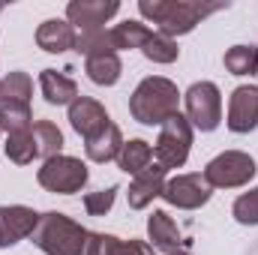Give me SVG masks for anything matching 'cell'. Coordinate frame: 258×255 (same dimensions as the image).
<instances>
[{"label": "cell", "instance_id": "obj_4", "mask_svg": "<svg viewBox=\"0 0 258 255\" xmlns=\"http://www.w3.org/2000/svg\"><path fill=\"white\" fill-rule=\"evenodd\" d=\"M255 174H258L255 159L243 150H225V153L213 156L201 171V177L210 183V189H240Z\"/></svg>", "mask_w": 258, "mask_h": 255}, {"label": "cell", "instance_id": "obj_22", "mask_svg": "<svg viewBox=\"0 0 258 255\" xmlns=\"http://www.w3.org/2000/svg\"><path fill=\"white\" fill-rule=\"evenodd\" d=\"M33 144H36V159H54L63 153V132L51 120H36L33 123Z\"/></svg>", "mask_w": 258, "mask_h": 255}, {"label": "cell", "instance_id": "obj_24", "mask_svg": "<svg viewBox=\"0 0 258 255\" xmlns=\"http://www.w3.org/2000/svg\"><path fill=\"white\" fill-rule=\"evenodd\" d=\"M222 63L237 78H246V75L252 78V75H258V45H231L225 51Z\"/></svg>", "mask_w": 258, "mask_h": 255}, {"label": "cell", "instance_id": "obj_18", "mask_svg": "<svg viewBox=\"0 0 258 255\" xmlns=\"http://www.w3.org/2000/svg\"><path fill=\"white\" fill-rule=\"evenodd\" d=\"M120 147H123V132H120L117 123H108L102 132H96L93 138L84 141V153L96 165H105V162L117 159L120 156Z\"/></svg>", "mask_w": 258, "mask_h": 255}, {"label": "cell", "instance_id": "obj_16", "mask_svg": "<svg viewBox=\"0 0 258 255\" xmlns=\"http://www.w3.org/2000/svg\"><path fill=\"white\" fill-rule=\"evenodd\" d=\"M147 243H150L153 249H162L165 255H171V252L180 249L183 237H180L177 222L168 216V210H153V213L147 216Z\"/></svg>", "mask_w": 258, "mask_h": 255}, {"label": "cell", "instance_id": "obj_11", "mask_svg": "<svg viewBox=\"0 0 258 255\" xmlns=\"http://www.w3.org/2000/svg\"><path fill=\"white\" fill-rule=\"evenodd\" d=\"M39 213L27 204H0V249H9L33 234Z\"/></svg>", "mask_w": 258, "mask_h": 255}, {"label": "cell", "instance_id": "obj_20", "mask_svg": "<svg viewBox=\"0 0 258 255\" xmlns=\"http://www.w3.org/2000/svg\"><path fill=\"white\" fill-rule=\"evenodd\" d=\"M150 33H153V30H150L144 21H138V18H126V21H120V24H114V27L108 30V36H111V48H114V51L141 48V45L147 42Z\"/></svg>", "mask_w": 258, "mask_h": 255}, {"label": "cell", "instance_id": "obj_6", "mask_svg": "<svg viewBox=\"0 0 258 255\" xmlns=\"http://www.w3.org/2000/svg\"><path fill=\"white\" fill-rule=\"evenodd\" d=\"M90 171L87 165L78 159V156H54V159H45L42 168L36 171V183L45 192H54V195H75V192L84 189Z\"/></svg>", "mask_w": 258, "mask_h": 255}, {"label": "cell", "instance_id": "obj_12", "mask_svg": "<svg viewBox=\"0 0 258 255\" xmlns=\"http://www.w3.org/2000/svg\"><path fill=\"white\" fill-rule=\"evenodd\" d=\"M108 123H111V117H108L105 105L99 99H93V96H78L69 105V126L75 129L84 141L93 138L96 132H102Z\"/></svg>", "mask_w": 258, "mask_h": 255}, {"label": "cell", "instance_id": "obj_28", "mask_svg": "<svg viewBox=\"0 0 258 255\" xmlns=\"http://www.w3.org/2000/svg\"><path fill=\"white\" fill-rule=\"evenodd\" d=\"M75 51L84 54V57H93V54H105V51H114V48H111V36H108V30L102 27V30L78 33V39H75ZM114 54H117V51H114Z\"/></svg>", "mask_w": 258, "mask_h": 255}, {"label": "cell", "instance_id": "obj_19", "mask_svg": "<svg viewBox=\"0 0 258 255\" xmlns=\"http://www.w3.org/2000/svg\"><path fill=\"white\" fill-rule=\"evenodd\" d=\"M84 72L93 84L99 87H111L120 81L123 75V63H120V54L114 51H105V54H93V57H84Z\"/></svg>", "mask_w": 258, "mask_h": 255}, {"label": "cell", "instance_id": "obj_13", "mask_svg": "<svg viewBox=\"0 0 258 255\" xmlns=\"http://www.w3.org/2000/svg\"><path fill=\"white\" fill-rule=\"evenodd\" d=\"M165 174H168V171H165L159 162H153V165H147L144 171H138V174L132 177L129 192H126L129 207H132V210H144V207H150V201L162 195Z\"/></svg>", "mask_w": 258, "mask_h": 255}, {"label": "cell", "instance_id": "obj_3", "mask_svg": "<svg viewBox=\"0 0 258 255\" xmlns=\"http://www.w3.org/2000/svg\"><path fill=\"white\" fill-rule=\"evenodd\" d=\"M87 237H90V231L60 210L39 213V222L30 234L33 246L42 249L45 255H84Z\"/></svg>", "mask_w": 258, "mask_h": 255}, {"label": "cell", "instance_id": "obj_9", "mask_svg": "<svg viewBox=\"0 0 258 255\" xmlns=\"http://www.w3.org/2000/svg\"><path fill=\"white\" fill-rule=\"evenodd\" d=\"M117 12H120V3L117 0H69L66 3V21L78 33L102 30Z\"/></svg>", "mask_w": 258, "mask_h": 255}, {"label": "cell", "instance_id": "obj_7", "mask_svg": "<svg viewBox=\"0 0 258 255\" xmlns=\"http://www.w3.org/2000/svg\"><path fill=\"white\" fill-rule=\"evenodd\" d=\"M183 105H186V120L192 129L213 132L222 123V93L213 81H195L183 93Z\"/></svg>", "mask_w": 258, "mask_h": 255}, {"label": "cell", "instance_id": "obj_2", "mask_svg": "<svg viewBox=\"0 0 258 255\" xmlns=\"http://www.w3.org/2000/svg\"><path fill=\"white\" fill-rule=\"evenodd\" d=\"M129 114L141 126H162L180 114V90L165 75H147L129 96Z\"/></svg>", "mask_w": 258, "mask_h": 255}, {"label": "cell", "instance_id": "obj_23", "mask_svg": "<svg viewBox=\"0 0 258 255\" xmlns=\"http://www.w3.org/2000/svg\"><path fill=\"white\" fill-rule=\"evenodd\" d=\"M0 129H3L6 135L33 129L30 102H6V99H0Z\"/></svg>", "mask_w": 258, "mask_h": 255}, {"label": "cell", "instance_id": "obj_15", "mask_svg": "<svg viewBox=\"0 0 258 255\" xmlns=\"http://www.w3.org/2000/svg\"><path fill=\"white\" fill-rule=\"evenodd\" d=\"M84 255H156V252H153V246H150L147 240H138V237L120 240V237H114V234L90 231Z\"/></svg>", "mask_w": 258, "mask_h": 255}, {"label": "cell", "instance_id": "obj_1", "mask_svg": "<svg viewBox=\"0 0 258 255\" xmlns=\"http://www.w3.org/2000/svg\"><path fill=\"white\" fill-rule=\"evenodd\" d=\"M228 9V3H204V0H138L141 18L153 21L159 33L165 36H186L195 24H201L207 15Z\"/></svg>", "mask_w": 258, "mask_h": 255}, {"label": "cell", "instance_id": "obj_5", "mask_svg": "<svg viewBox=\"0 0 258 255\" xmlns=\"http://www.w3.org/2000/svg\"><path fill=\"white\" fill-rule=\"evenodd\" d=\"M192 132L186 114H174L171 120H165L159 126L156 135V144H153V159L171 171V168H183L186 159H189V150H192Z\"/></svg>", "mask_w": 258, "mask_h": 255}, {"label": "cell", "instance_id": "obj_10", "mask_svg": "<svg viewBox=\"0 0 258 255\" xmlns=\"http://www.w3.org/2000/svg\"><path fill=\"white\" fill-rule=\"evenodd\" d=\"M225 126L234 135H246L258 126V84H240L231 90Z\"/></svg>", "mask_w": 258, "mask_h": 255}, {"label": "cell", "instance_id": "obj_17", "mask_svg": "<svg viewBox=\"0 0 258 255\" xmlns=\"http://www.w3.org/2000/svg\"><path fill=\"white\" fill-rule=\"evenodd\" d=\"M39 93L48 105H72L81 96L75 78H69L57 69H42L39 72Z\"/></svg>", "mask_w": 258, "mask_h": 255}, {"label": "cell", "instance_id": "obj_14", "mask_svg": "<svg viewBox=\"0 0 258 255\" xmlns=\"http://www.w3.org/2000/svg\"><path fill=\"white\" fill-rule=\"evenodd\" d=\"M75 39H78V30L66 21V18H45L39 27H36V45L48 54H63L75 48Z\"/></svg>", "mask_w": 258, "mask_h": 255}, {"label": "cell", "instance_id": "obj_8", "mask_svg": "<svg viewBox=\"0 0 258 255\" xmlns=\"http://www.w3.org/2000/svg\"><path fill=\"white\" fill-rule=\"evenodd\" d=\"M210 195L213 189L201 174H174L171 180H165L159 198L177 210H198L210 201Z\"/></svg>", "mask_w": 258, "mask_h": 255}, {"label": "cell", "instance_id": "obj_31", "mask_svg": "<svg viewBox=\"0 0 258 255\" xmlns=\"http://www.w3.org/2000/svg\"><path fill=\"white\" fill-rule=\"evenodd\" d=\"M171 255H192V252H186V249H177V252H171Z\"/></svg>", "mask_w": 258, "mask_h": 255}, {"label": "cell", "instance_id": "obj_21", "mask_svg": "<svg viewBox=\"0 0 258 255\" xmlns=\"http://www.w3.org/2000/svg\"><path fill=\"white\" fill-rule=\"evenodd\" d=\"M147 165H153V147H150L144 138H129V141H123L120 156H117V168L135 177V174L144 171Z\"/></svg>", "mask_w": 258, "mask_h": 255}, {"label": "cell", "instance_id": "obj_29", "mask_svg": "<svg viewBox=\"0 0 258 255\" xmlns=\"http://www.w3.org/2000/svg\"><path fill=\"white\" fill-rule=\"evenodd\" d=\"M117 192H120V186H117V183H111V186H105V189L87 192V195L81 198V204H84V210H87L90 216H105V213L114 207Z\"/></svg>", "mask_w": 258, "mask_h": 255}, {"label": "cell", "instance_id": "obj_25", "mask_svg": "<svg viewBox=\"0 0 258 255\" xmlns=\"http://www.w3.org/2000/svg\"><path fill=\"white\" fill-rule=\"evenodd\" d=\"M141 54L150 60V63H174L177 57H180V48H177V42L171 39V36H165V33H159V30H153L150 36H147V42L141 45Z\"/></svg>", "mask_w": 258, "mask_h": 255}, {"label": "cell", "instance_id": "obj_30", "mask_svg": "<svg viewBox=\"0 0 258 255\" xmlns=\"http://www.w3.org/2000/svg\"><path fill=\"white\" fill-rule=\"evenodd\" d=\"M231 216L240 225H258V186L237 195V201L231 204Z\"/></svg>", "mask_w": 258, "mask_h": 255}, {"label": "cell", "instance_id": "obj_26", "mask_svg": "<svg viewBox=\"0 0 258 255\" xmlns=\"http://www.w3.org/2000/svg\"><path fill=\"white\" fill-rule=\"evenodd\" d=\"M33 96V78L21 69H12L0 78V99L6 102H30Z\"/></svg>", "mask_w": 258, "mask_h": 255}, {"label": "cell", "instance_id": "obj_27", "mask_svg": "<svg viewBox=\"0 0 258 255\" xmlns=\"http://www.w3.org/2000/svg\"><path fill=\"white\" fill-rule=\"evenodd\" d=\"M6 159L15 162V165H30L36 159V144H33V129L27 132H15V135H6Z\"/></svg>", "mask_w": 258, "mask_h": 255}]
</instances>
